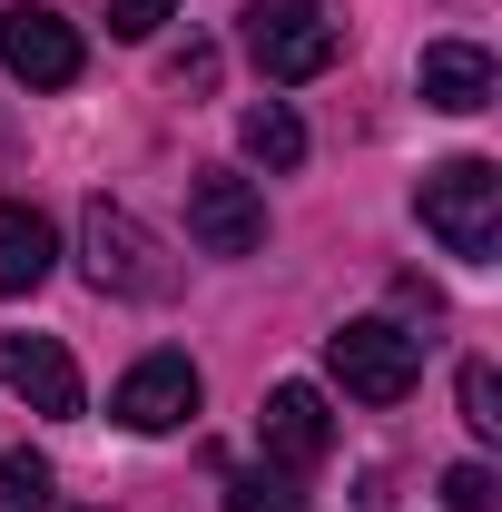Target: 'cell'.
Wrapping results in <instances>:
<instances>
[{
	"label": "cell",
	"mask_w": 502,
	"mask_h": 512,
	"mask_svg": "<svg viewBox=\"0 0 502 512\" xmlns=\"http://www.w3.org/2000/svg\"><path fill=\"white\" fill-rule=\"evenodd\" d=\"M168 79H178V89H217V50H188V60L168 69Z\"/></svg>",
	"instance_id": "18"
},
{
	"label": "cell",
	"mask_w": 502,
	"mask_h": 512,
	"mask_svg": "<svg viewBox=\"0 0 502 512\" xmlns=\"http://www.w3.org/2000/svg\"><path fill=\"white\" fill-rule=\"evenodd\" d=\"M247 60L266 69L276 89L325 79V69H335V20H325V0H247Z\"/></svg>",
	"instance_id": "4"
},
{
	"label": "cell",
	"mask_w": 502,
	"mask_h": 512,
	"mask_svg": "<svg viewBox=\"0 0 502 512\" xmlns=\"http://www.w3.org/2000/svg\"><path fill=\"white\" fill-rule=\"evenodd\" d=\"M227 503H237V512H306V473H286V463H247V473L227 483Z\"/></svg>",
	"instance_id": "14"
},
{
	"label": "cell",
	"mask_w": 502,
	"mask_h": 512,
	"mask_svg": "<svg viewBox=\"0 0 502 512\" xmlns=\"http://www.w3.org/2000/svg\"><path fill=\"white\" fill-rule=\"evenodd\" d=\"M463 424H473L483 444H493V434H502V375H493V365H483V355L463 365Z\"/></svg>",
	"instance_id": "15"
},
{
	"label": "cell",
	"mask_w": 502,
	"mask_h": 512,
	"mask_svg": "<svg viewBox=\"0 0 502 512\" xmlns=\"http://www.w3.org/2000/svg\"><path fill=\"white\" fill-rule=\"evenodd\" d=\"M256 434H266V463L315 473L325 444H335V414H325V394H315V384H276V394H266V414H256Z\"/></svg>",
	"instance_id": "8"
},
{
	"label": "cell",
	"mask_w": 502,
	"mask_h": 512,
	"mask_svg": "<svg viewBox=\"0 0 502 512\" xmlns=\"http://www.w3.org/2000/svg\"><path fill=\"white\" fill-rule=\"evenodd\" d=\"M237 138H247L256 168H296V158H306V119H296L286 99H256L247 119H237Z\"/></svg>",
	"instance_id": "12"
},
{
	"label": "cell",
	"mask_w": 502,
	"mask_h": 512,
	"mask_svg": "<svg viewBox=\"0 0 502 512\" xmlns=\"http://www.w3.org/2000/svg\"><path fill=\"white\" fill-rule=\"evenodd\" d=\"M0 69L20 79V89H69L89 50H79V30H69L60 10H40V0H20V10H0Z\"/></svg>",
	"instance_id": "5"
},
{
	"label": "cell",
	"mask_w": 502,
	"mask_h": 512,
	"mask_svg": "<svg viewBox=\"0 0 502 512\" xmlns=\"http://www.w3.org/2000/svg\"><path fill=\"white\" fill-rule=\"evenodd\" d=\"M0 512H60V473L40 463V453H0Z\"/></svg>",
	"instance_id": "13"
},
{
	"label": "cell",
	"mask_w": 502,
	"mask_h": 512,
	"mask_svg": "<svg viewBox=\"0 0 502 512\" xmlns=\"http://www.w3.org/2000/svg\"><path fill=\"white\" fill-rule=\"evenodd\" d=\"M79 256H89V286L99 296H178V266H168V247L128 217V207H109V197H89L79 207Z\"/></svg>",
	"instance_id": "2"
},
{
	"label": "cell",
	"mask_w": 502,
	"mask_h": 512,
	"mask_svg": "<svg viewBox=\"0 0 502 512\" xmlns=\"http://www.w3.org/2000/svg\"><path fill=\"white\" fill-rule=\"evenodd\" d=\"M443 503H453V512H493L502 503L493 463H453V473H443Z\"/></svg>",
	"instance_id": "16"
},
{
	"label": "cell",
	"mask_w": 502,
	"mask_h": 512,
	"mask_svg": "<svg viewBox=\"0 0 502 512\" xmlns=\"http://www.w3.org/2000/svg\"><path fill=\"white\" fill-rule=\"evenodd\" d=\"M325 375L345 384L355 404H404L424 375V335H404L394 316H355L325 335Z\"/></svg>",
	"instance_id": "3"
},
{
	"label": "cell",
	"mask_w": 502,
	"mask_h": 512,
	"mask_svg": "<svg viewBox=\"0 0 502 512\" xmlns=\"http://www.w3.org/2000/svg\"><path fill=\"white\" fill-rule=\"evenodd\" d=\"M414 79H424V109H453V119L493 109V50H473V40H434Z\"/></svg>",
	"instance_id": "10"
},
{
	"label": "cell",
	"mask_w": 502,
	"mask_h": 512,
	"mask_svg": "<svg viewBox=\"0 0 502 512\" xmlns=\"http://www.w3.org/2000/svg\"><path fill=\"white\" fill-rule=\"evenodd\" d=\"M188 237L207 256H256V247H266V197H256V178L207 168V178L188 188Z\"/></svg>",
	"instance_id": "6"
},
{
	"label": "cell",
	"mask_w": 502,
	"mask_h": 512,
	"mask_svg": "<svg viewBox=\"0 0 502 512\" xmlns=\"http://www.w3.org/2000/svg\"><path fill=\"white\" fill-rule=\"evenodd\" d=\"M168 10H178V0H109V30H119V40H148Z\"/></svg>",
	"instance_id": "17"
},
{
	"label": "cell",
	"mask_w": 502,
	"mask_h": 512,
	"mask_svg": "<svg viewBox=\"0 0 502 512\" xmlns=\"http://www.w3.org/2000/svg\"><path fill=\"white\" fill-rule=\"evenodd\" d=\"M50 266H60L50 217H40V207H20V197H0V296H30Z\"/></svg>",
	"instance_id": "11"
},
{
	"label": "cell",
	"mask_w": 502,
	"mask_h": 512,
	"mask_svg": "<svg viewBox=\"0 0 502 512\" xmlns=\"http://www.w3.org/2000/svg\"><path fill=\"white\" fill-rule=\"evenodd\" d=\"M197 394H207V384H197L188 355H138L119 375V394H109V414H119L128 434H178L197 414Z\"/></svg>",
	"instance_id": "7"
},
{
	"label": "cell",
	"mask_w": 502,
	"mask_h": 512,
	"mask_svg": "<svg viewBox=\"0 0 502 512\" xmlns=\"http://www.w3.org/2000/svg\"><path fill=\"white\" fill-rule=\"evenodd\" d=\"M414 217H424L463 266H493V247H502V168L493 158H443L434 178L414 188Z\"/></svg>",
	"instance_id": "1"
},
{
	"label": "cell",
	"mask_w": 502,
	"mask_h": 512,
	"mask_svg": "<svg viewBox=\"0 0 502 512\" xmlns=\"http://www.w3.org/2000/svg\"><path fill=\"white\" fill-rule=\"evenodd\" d=\"M0 384L30 414H79V365H69L60 335H0Z\"/></svg>",
	"instance_id": "9"
}]
</instances>
